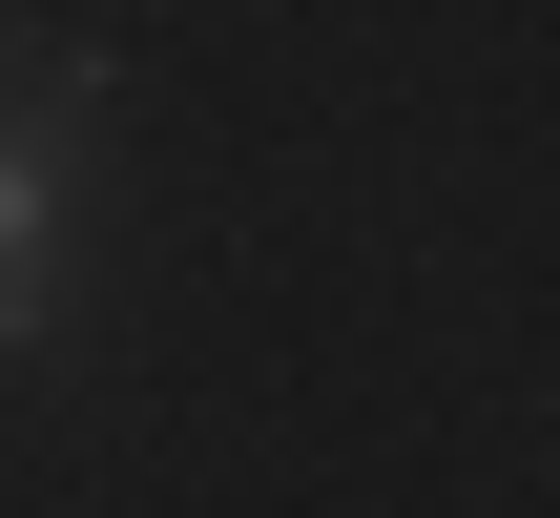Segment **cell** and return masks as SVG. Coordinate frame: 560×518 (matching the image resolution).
<instances>
[{
  "label": "cell",
  "mask_w": 560,
  "mask_h": 518,
  "mask_svg": "<svg viewBox=\"0 0 560 518\" xmlns=\"http://www.w3.org/2000/svg\"><path fill=\"white\" fill-rule=\"evenodd\" d=\"M21 62H42V42H21V21H0V104H21Z\"/></svg>",
  "instance_id": "7a4b0ae2"
},
{
  "label": "cell",
  "mask_w": 560,
  "mask_h": 518,
  "mask_svg": "<svg viewBox=\"0 0 560 518\" xmlns=\"http://www.w3.org/2000/svg\"><path fill=\"white\" fill-rule=\"evenodd\" d=\"M83 125H104V62L42 42L21 104H0V353L62 332V208H83Z\"/></svg>",
  "instance_id": "6da1fadb"
}]
</instances>
